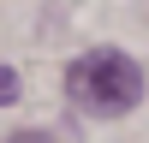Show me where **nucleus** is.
I'll use <instances>...</instances> for the list:
<instances>
[{"label":"nucleus","instance_id":"nucleus-1","mask_svg":"<svg viewBox=\"0 0 149 143\" xmlns=\"http://www.w3.org/2000/svg\"><path fill=\"white\" fill-rule=\"evenodd\" d=\"M66 90H72V101H78L84 113L119 119V113H131V107L143 101V66L131 54H119V48H90V54L72 60Z\"/></svg>","mask_w":149,"mask_h":143},{"label":"nucleus","instance_id":"nucleus-2","mask_svg":"<svg viewBox=\"0 0 149 143\" xmlns=\"http://www.w3.org/2000/svg\"><path fill=\"white\" fill-rule=\"evenodd\" d=\"M6 101H18V72L0 66V107H6Z\"/></svg>","mask_w":149,"mask_h":143},{"label":"nucleus","instance_id":"nucleus-3","mask_svg":"<svg viewBox=\"0 0 149 143\" xmlns=\"http://www.w3.org/2000/svg\"><path fill=\"white\" fill-rule=\"evenodd\" d=\"M6 143H54V131H36V125H24V131H12Z\"/></svg>","mask_w":149,"mask_h":143}]
</instances>
